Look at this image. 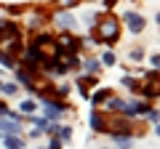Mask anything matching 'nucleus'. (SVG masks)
Returning a JSON list of instances; mask_svg holds the SVG:
<instances>
[{
	"label": "nucleus",
	"mask_w": 160,
	"mask_h": 149,
	"mask_svg": "<svg viewBox=\"0 0 160 149\" xmlns=\"http://www.w3.org/2000/svg\"><path fill=\"white\" fill-rule=\"evenodd\" d=\"M93 27H96V40H102V43H115L120 37V27L115 19H104V22L93 24Z\"/></svg>",
	"instance_id": "1"
},
{
	"label": "nucleus",
	"mask_w": 160,
	"mask_h": 149,
	"mask_svg": "<svg viewBox=\"0 0 160 149\" xmlns=\"http://www.w3.org/2000/svg\"><path fill=\"white\" fill-rule=\"evenodd\" d=\"M123 22H126V27L131 29L133 35H139V32L144 29V24H147V22H144V16H139V13H133V11H126Z\"/></svg>",
	"instance_id": "2"
},
{
	"label": "nucleus",
	"mask_w": 160,
	"mask_h": 149,
	"mask_svg": "<svg viewBox=\"0 0 160 149\" xmlns=\"http://www.w3.org/2000/svg\"><path fill=\"white\" fill-rule=\"evenodd\" d=\"M0 133H3V136H16V133H22L19 115L16 117H8V120H0Z\"/></svg>",
	"instance_id": "3"
},
{
	"label": "nucleus",
	"mask_w": 160,
	"mask_h": 149,
	"mask_svg": "<svg viewBox=\"0 0 160 149\" xmlns=\"http://www.w3.org/2000/svg\"><path fill=\"white\" fill-rule=\"evenodd\" d=\"M43 112H46V117H48V120H56V117H62L64 107H62L59 101H51V99H43Z\"/></svg>",
	"instance_id": "4"
},
{
	"label": "nucleus",
	"mask_w": 160,
	"mask_h": 149,
	"mask_svg": "<svg viewBox=\"0 0 160 149\" xmlns=\"http://www.w3.org/2000/svg\"><path fill=\"white\" fill-rule=\"evenodd\" d=\"M53 22H56V27H62V29H72L75 27V16H69V13H64V11H59L56 16H53Z\"/></svg>",
	"instance_id": "5"
},
{
	"label": "nucleus",
	"mask_w": 160,
	"mask_h": 149,
	"mask_svg": "<svg viewBox=\"0 0 160 149\" xmlns=\"http://www.w3.org/2000/svg\"><path fill=\"white\" fill-rule=\"evenodd\" d=\"M3 147H6V149H24V138H19V136H3Z\"/></svg>",
	"instance_id": "6"
},
{
	"label": "nucleus",
	"mask_w": 160,
	"mask_h": 149,
	"mask_svg": "<svg viewBox=\"0 0 160 149\" xmlns=\"http://www.w3.org/2000/svg\"><path fill=\"white\" fill-rule=\"evenodd\" d=\"M112 138H115V144H118L120 149H131V144H133V138L126 136V133H118V136H112Z\"/></svg>",
	"instance_id": "7"
},
{
	"label": "nucleus",
	"mask_w": 160,
	"mask_h": 149,
	"mask_svg": "<svg viewBox=\"0 0 160 149\" xmlns=\"http://www.w3.org/2000/svg\"><path fill=\"white\" fill-rule=\"evenodd\" d=\"M16 80L22 83L24 88H32V77H29V72H19V74H16Z\"/></svg>",
	"instance_id": "8"
},
{
	"label": "nucleus",
	"mask_w": 160,
	"mask_h": 149,
	"mask_svg": "<svg viewBox=\"0 0 160 149\" xmlns=\"http://www.w3.org/2000/svg\"><path fill=\"white\" fill-rule=\"evenodd\" d=\"M91 128H93V131H96V133H99V131H104V123H102V117H99L96 112H93V115H91Z\"/></svg>",
	"instance_id": "9"
},
{
	"label": "nucleus",
	"mask_w": 160,
	"mask_h": 149,
	"mask_svg": "<svg viewBox=\"0 0 160 149\" xmlns=\"http://www.w3.org/2000/svg\"><path fill=\"white\" fill-rule=\"evenodd\" d=\"M19 109H22V115H32V112H35V101H29V99H27V101H22V107H19Z\"/></svg>",
	"instance_id": "10"
},
{
	"label": "nucleus",
	"mask_w": 160,
	"mask_h": 149,
	"mask_svg": "<svg viewBox=\"0 0 160 149\" xmlns=\"http://www.w3.org/2000/svg\"><path fill=\"white\" fill-rule=\"evenodd\" d=\"M0 64H3V67H13L16 61H13V56H8V53H3V51H0Z\"/></svg>",
	"instance_id": "11"
},
{
	"label": "nucleus",
	"mask_w": 160,
	"mask_h": 149,
	"mask_svg": "<svg viewBox=\"0 0 160 149\" xmlns=\"http://www.w3.org/2000/svg\"><path fill=\"white\" fill-rule=\"evenodd\" d=\"M83 67H86V72H99V61H96V59H88Z\"/></svg>",
	"instance_id": "12"
},
{
	"label": "nucleus",
	"mask_w": 160,
	"mask_h": 149,
	"mask_svg": "<svg viewBox=\"0 0 160 149\" xmlns=\"http://www.w3.org/2000/svg\"><path fill=\"white\" fill-rule=\"evenodd\" d=\"M0 91H3V93H8V96H13V93H16V83H6V85L0 88Z\"/></svg>",
	"instance_id": "13"
},
{
	"label": "nucleus",
	"mask_w": 160,
	"mask_h": 149,
	"mask_svg": "<svg viewBox=\"0 0 160 149\" xmlns=\"http://www.w3.org/2000/svg\"><path fill=\"white\" fill-rule=\"evenodd\" d=\"M109 107H112L115 112H123V101H120V99H112V101H109Z\"/></svg>",
	"instance_id": "14"
},
{
	"label": "nucleus",
	"mask_w": 160,
	"mask_h": 149,
	"mask_svg": "<svg viewBox=\"0 0 160 149\" xmlns=\"http://www.w3.org/2000/svg\"><path fill=\"white\" fill-rule=\"evenodd\" d=\"M102 61L107 64V67H112V64H115V56H112V53H104V56H102Z\"/></svg>",
	"instance_id": "15"
},
{
	"label": "nucleus",
	"mask_w": 160,
	"mask_h": 149,
	"mask_svg": "<svg viewBox=\"0 0 160 149\" xmlns=\"http://www.w3.org/2000/svg\"><path fill=\"white\" fill-rule=\"evenodd\" d=\"M123 85L126 88H136V80H133V77H123Z\"/></svg>",
	"instance_id": "16"
},
{
	"label": "nucleus",
	"mask_w": 160,
	"mask_h": 149,
	"mask_svg": "<svg viewBox=\"0 0 160 149\" xmlns=\"http://www.w3.org/2000/svg\"><path fill=\"white\" fill-rule=\"evenodd\" d=\"M104 99H107V91H99V93H96V96H93V101H96V104H99V101H104Z\"/></svg>",
	"instance_id": "17"
},
{
	"label": "nucleus",
	"mask_w": 160,
	"mask_h": 149,
	"mask_svg": "<svg viewBox=\"0 0 160 149\" xmlns=\"http://www.w3.org/2000/svg\"><path fill=\"white\" fill-rule=\"evenodd\" d=\"M59 6H62V8H72L75 0H59Z\"/></svg>",
	"instance_id": "18"
},
{
	"label": "nucleus",
	"mask_w": 160,
	"mask_h": 149,
	"mask_svg": "<svg viewBox=\"0 0 160 149\" xmlns=\"http://www.w3.org/2000/svg\"><path fill=\"white\" fill-rule=\"evenodd\" d=\"M142 53H144L142 48H133V51H131V59H142Z\"/></svg>",
	"instance_id": "19"
},
{
	"label": "nucleus",
	"mask_w": 160,
	"mask_h": 149,
	"mask_svg": "<svg viewBox=\"0 0 160 149\" xmlns=\"http://www.w3.org/2000/svg\"><path fill=\"white\" fill-rule=\"evenodd\" d=\"M93 19H96V13H91V11H88V13H86V16H83V22H88V24H91V22H93Z\"/></svg>",
	"instance_id": "20"
},
{
	"label": "nucleus",
	"mask_w": 160,
	"mask_h": 149,
	"mask_svg": "<svg viewBox=\"0 0 160 149\" xmlns=\"http://www.w3.org/2000/svg\"><path fill=\"white\" fill-rule=\"evenodd\" d=\"M51 149H62V141H59V138H53V141H51Z\"/></svg>",
	"instance_id": "21"
}]
</instances>
